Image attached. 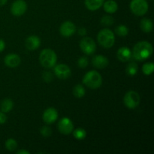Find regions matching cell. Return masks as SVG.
Listing matches in <instances>:
<instances>
[{"label": "cell", "instance_id": "1", "mask_svg": "<svg viewBox=\"0 0 154 154\" xmlns=\"http://www.w3.org/2000/svg\"><path fill=\"white\" fill-rule=\"evenodd\" d=\"M153 48L151 44L146 41L139 42L134 46L132 57L138 61H144L153 54Z\"/></svg>", "mask_w": 154, "mask_h": 154}, {"label": "cell", "instance_id": "2", "mask_svg": "<svg viewBox=\"0 0 154 154\" xmlns=\"http://www.w3.org/2000/svg\"><path fill=\"white\" fill-rule=\"evenodd\" d=\"M83 84L88 88L96 90L99 88L102 84V77L97 71H90L84 76Z\"/></svg>", "mask_w": 154, "mask_h": 154}, {"label": "cell", "instance_id": "3", "mask_svg": "<svg viewBox=\"0 0 154 154\" xmlns=\"http://www.w3.org/2000/svg\"><path fill=\"white\" fill-rule=\"evenodd\" d=\"M39 61L43 67L46 69H51L57 64V54L55 51L50 48L42 50L39 55Z\"/></svg>", "mask_w": 154, "mask_h": 154}, {"label": "cell", "instance_id": "4", "mask_svg": "<svg viewBox=\"0 0 154 154\" xmlns=\"http://www.w3.org/2000/svg\"><path fill=\"white\" fill-rule=\"evenodd\" d=\"M97 40L102 48H111L115 43V35L111 29L105 28L99 32Z\"/></svg>", "mask_w": 154, "mask_h": 154}, {"label": "cell", "instance_id": "5", "mask_svg": "<svg viewBox=\"0 0 154 154\" xmlns=\"http://www.w3.org/2000/svg\"><path fill=\"white\" fill-rule=\"evenodd\" d=\"M141 98L137 92L130 90L125 94L123 97V103L129 109H135L139 105Z\"/></svg>", "mask_w": 154, "mask_h": 154}, {"label": "cell", "instance_id": "6", "mask_svg": "<svg viewBox=\"0 0 154 154\" xmlns=\"http://www.w3.org/2000/svg\"><path fill=\"white\" fill-rule=\"evenodd\" d=\"M129 7L132 13L136 16H143L149 8L148 3L146 0H132Z\"/></svg>", "mask_w": 154, "mask_h": 154}, {"label": "cell", "instance_id": "7", "mask_svg": "<svg viewBox=\"0 0 154 154\" xmlns=\"http://www.w3.org/2000/svg\"><path fill=\"white\" fill-rule=\"evenodd\" d=\"M80 48L84 54L91 55L94 54L96 50V42L90 37H84L80 42Z\"/></svg>", "mask_w": 154, "mask_h": 154}, {"label": "cell", "instance_id": "8", "mask_svg": "<svg viewBox=\"0 0 154 154\" xmlns=\"http://www.w3.org/2000/svg\"><path fill=\"white\" fill-rule=\"evenodd\" d=\"M57 128L60 133L63 135H69L74 130V124L69 117H65L59 120Z\"/></svg>", "mask_w": 154, "mask_h": 154}, {"label": "cell", "instance_id": "9", "mask_svg": "<svg viewBox=\"0 0 154 154\" xmlns=\"http://www.w3.org/2000/svg\"><path fill=\"white\" fill-rule=\"evenodd\" d=\"M27 10V4L24 0H16L11 7V12L15 17H20L26 13Z\"/></svg>", "mask_w": 154, "mask_h": 154}, {"label": "cell", "instance_id": "10", "mask_svg": "<svg viewBox=\"0 0 154 154\" xmlns=\"http://www.w3.org/2000/svg\"><path fill=\"white\" fill-rule=\"evenodd\" d=\"M54 72L56 76L58 78L62 80H65L69 78L72 75V71L71 69L66 64H58L57 66H54Z\"/></svg>", "mask_w": 154, "mask_h": 154}, {"label": "cell", "instance_id": "11", "mask_svg": "<svg viewBox=\"0 0 154 154\" xmlns=\"http://www.w3.org/2000/svg\"><path fill=\"white\" fill-rule=\"evenodd\" d=\"M76 32V26L72 21H66L61 25L60 32L62 36L66 38L71 37Z\"/></svg>", "mask_w": 154, "mask_h": 154}, {"label": "cell", "instance_id": "12", "mask_svg": "<svg viewBox=\"0 0 154 154\" xmlns=\"http://www.w3.org/2000/svg\"><path fill=\"white\" fill-rule=\"evenodd\" d=\"M58 116V111L57 109L54 108H48L44 111L42 118L46 124H52L57 121Z\"/></svg>", "mask_w": 154, "mask_h": 154}, {"label": "cell", "instance_id": "13", "mask_svg": "<svg viewBox=\"0 0 154 154\" xmlns=\"http://www.w3.org/2000/svg\"><path fill=\"white\" fill-rule=\"evenodd\" d=\"M4 63L6 66L9 68H16L20 64L21 59L19 55L16 54H8L4 59Z\"/></svg>", "mask_w": 154, "mask_h": 154}, {"label": "cell", "instance_id": "14", "mask_svg": "<svg viewBox=\"0 0 154 154\" xmlns=\"http://www.w3.org/2000/svg\"><path fill=\"white\" fill-rule=\"evenodd\" d=\"M92 63L96 69H105L109 64V60L103 55H96L92 59Z\"/></svg>", "mask_w": 154, "mask_h": 154}, {"label": "cell", "instance_id": "15", "mask_svg": "<svg viewBox=\"0 0 154 154\" xmlns=\"http://www.w3.org/2000/svg\"><path fill=\"white\" fill-rule=\"evenodd\" d=\"M132 51L127 47H121L118 49L117 53V57L120 61L126 63L132 58Z\"/></svg>", "mask_w": 154, "mask_h": 154}, {"label": "cell", "instance_id": "16", "mask_svg": "<svg viewBox=\"0 0 154 154\" xmlns=\"http://www.w3.org/2000/svg\"><path fill=\"white\" fill-rule=\"evenodd\" d=\"M26 47L29 51H35L41 45V39L36 35H30L26 40Z\"/></svg>", "mask_w": 154, "mask_h": 154}, {"label": "cell", "instance_id": "17", "mask_svg": "<svg viewBox=\"0 0 154 154\" xmlns=\"http://www.w3.org/2000/svg\"><path fill=\"white\" fill-rule=\"evenodd\" d=\"M104 3V0H85V6L91 11H97Z\"/></svg>", "mask_w": 154, "mask_h": 154}, {"label": "cell", "instance_id": "18", "mask_svg": "<svg viewBox=\"0 0 154 154\" xmlns=\"http://www.w3.org/2000/svg\"><path fill=\"white\" fill-rule=\"evenodd\" d=\"M103 8L105 11L108 14H114L118 10V5L114 0H108L106 2H104Z\"/></svg>", "mask_w": 154, "mask_h": 154}, {"label": "cell", "instance_id": "19", "mask_svg": "<svg viewBox=\"0 0 154 154\" xmlns=\"http://www.w3.org/2000/svg\"><path fill=\"white\" fill-rule=\"evenodd\" d=\"M140 27H141V29L144 32H150L153 28V21L149 18H143L140 23Z\"/></svg>", "mask_w": 154, "mask_h": 154}, {"label": "cell", "instance_id": "20", "mask_svg": "<svg viewBox=\"0 0 154 154\" xmlns=\"http://www.w3.org/2000/svg\"><path fill=\"white\" fill-rule=\"evenodd\" d=\"M1 111L4 113H8L13 109L14 107V102L12 99L6 98V99H3L1 102Z\"/></svg>", "mask_w": 154, "mask_h": 154}, {"label": "cell", "instance_id": "21", "mask_svg": "<svg viewBox=\"0 0 154 154\" xmlns=\"http://www.w3.org/2000/svg\"><path fill=\"white\" fill-rule=\"evenodd\" d=\"M138 66L135 63H130L127 65L126 69V72L129 76L133 77L138 73Z\"/></svg>", "mask_w": 154, "mask_h": 154}, {"label": "cell", "instance_id": "22", "mask_svg": "<svg viewBox=\"0 0 154 154\" xmlns=\"http://www.w3.org/2000/svg\"><path fill=\"white\" fill-rule=\"evenodd\" d=\"M73 94L77 98H82L85 96L86 90L81 84H77L74 87Z\"/></svg>", "mask_w": 154, "mask_h": 154}, {"label": "cell", "instance_id": "23", "mask_svg": "<svg viewBox=\"0 0 154 154\" xmlns=\"http://www.w3.org/2000/svg\"><path fill=\"white\" fill-rule=\"evenodd\" d=\"M73 132L74 138L77 140H84L87 137V132L83 128H78L72 131Z\"/></svg>", "mask_w": 154, "mask_h": 154}, {"label": "cell", "instance_id": "24", "mask_svg": "<svg viewBox=\"0 0 154 154\" xmlns=\"http://www.w3.org/2000/svg\"><path fill=\"white\" fill-rule=\"evenodd\" d=\"M5 146L8 151L12 152L14 151L17 148V143L16 140H14V138H8V140H6Z\"/></svg>", "mask_w": 154, "mask_h": 154}, {"label": "cell", "instance_id": "25", "mask_svg": "<svg viewBox=\"0 0 154 154\" xmlns=\"http://www.w3.org/2000/svg\"><path fill=\"white\" fill-rule=\"evenodd\" d=\"M115 32L120 37H125L129 34V29L125 25H120L116 27Z\"/></svg>", "mask_w": 154, "mask_h": 154}, {"label": "cell", "instance_id": "26", "mask_svg": "<svg viewBox=\"0 0 154 154\" xmlns=\"http://www.w3.org/2000/svg\"><path fill=\"white\" fill-rule=\"evenodd\" d=\"M154 71V64L152 62L146 63L142 66V72L145 75H150Z\"/></svg>", "mask_w": 154, "mask_h": 154}, {"label": "cell", "instance_id": "27", "mask_svg": "<svg viewBox=\"0 0 154 154\" xmlns=\"http://www.w3.org/2000/svg\"><path fill=\"white\" fill-rule=\"evenodd\" d=\"M114 19L113 17L110 15H104L101 19V23L104 26H111L114 24Z\"/></svg>", "mask_w": 154, "mask_h": 154}, {"label": "cell", "instance_id": "28", "mask_svg": "<svg viewBox=\"0 0 154 154\" xmlns=\"http://www.w3.org/2000/svg\"><path fill=\"white\" fill-rule=\"evenodd\" d=\"M40 132L42 134V135L45 138H48L52 134V130H51V128L48 126H44L41 128Z\"/></svg>", "mask_w": 154, "mask_h": 154}, {"label": "cell", "instance_id": "29", "mask_svg": "<svg viewBox=\"0 0 154 154\" xmlns=\"http://www.w3.org/2000/svg\"><path fill=\"white\" fill-rule=\"evenodd\" d=\"M88 59L87 57H81L78 60V66L81 69H85L88 66Z\"/></svg>", "mask_w": 154, "mask_h": 154}, {"label": "cell", "instance_id": "30", "mask_svg": "<svg viewBox=\"0 0 154 154\" xmlns=\"http://www.w3.org/2000/svg\"><path fill=\"white\" fill-rule=\"evenodd\" d=\"M42 78H43L44 81L47 83H50L53 80V75L51 72H45L42 75Z\"/></svg>", "mask_w": 154, "mask_h": 154}, {"label": "cell", "instance_id": "31", "mask_svg": "<svg viewBox=\"0 0 154 154\" xmlns=\"http://www.w3.org/2000/svg\"><path fill=\"white\" fill-rule=\"evenodd\" d=\"M6 121H7V116L5 113L1 111L0 112V124H4Z\"/></svg>", "mask_w": 154, "mask_h": 154}, {"label": "cell", "instance_id": "32", "mask_svg": "<svg viewBox=\"0 0 154 154\" xmlns=\"http://www.w3.org/2000/svg\"><path fill=\"white\" fill-rule=\"evenodd\" d=\"M78 33L79 35L84 36L87 35V29H86V28H84V27H81V28L78 29Z\"/></svg>", "mask_w": 154, "mask_h": 154}, {"label": "cell", "instance_id": "33", "mask_svg": "<svg viewBox=\"0 0 154 154\" xmlns=\"http://www.w3.org/2000/svg\"><path fill=\"white\" fill-rule=\"evenodd\" d=\"M5 48V42H4L3 39L0 38V53L2 52Z\"/></svg>", "mask_w": 154, "mask_h": 154}, {"label": "cell", "instance_id": "34", "mask_svg": "<svg viewBox=\"0 0 154 154\" xmlns=\"http://www.w3.org/2000/svg\"><path fill=\"white\" fill-rule=\"evenodd\" d=\"M17 154H29L30 152L26 150H20L18 151H17Z\"/></svg>", "mask_w": 154, "mask_h": 154}, {"label": "cell", "instance_id": "35", "mask_svg": "<svg viewBox=\"0 0 154 154\" xmlns=\"http://www.w3.org/2000/svg\"><path fill=\"white\" fill-rule=\"evenodd\" d=\"M8 0H0V6H3L7 3Z\"/></svg>", "mask_w": 154, "mask_h": 154}]
</instances>
